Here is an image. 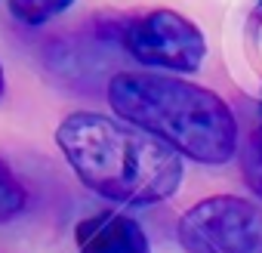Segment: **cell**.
<instances>
[{"mask_svg":"<svg viewBox=\"0 0 262 253\" xmlns=\"http://www.w3.org/2000/svg\"><path fill=\"white\" fill-rule=\"evenodd\" d=\"M28 204L25 185L16 179V173L10 170L7 161H0V222H10L16 219Z\"/></svg>","mask_w":262,"mask_h":253,"instance_id":"7","label":"cell"},{"mask_svg":"<svg viewBox=\"0 0 262 253\" xmlns=\"http://www.w3.org/2000/svg\"><path fill=\"white\" fill-rule=\"evenodd\" d=\"M241 173L247 179V185L253 188L256 198H262V114L256 120V126L247 136V145L241 152Z\"/></svg>","mask_w":262,"mask_h":253,"instance_id":"6","label":"cell"},{"mask_svg":"<svg viewBox=\"0 0 262 253\" xmlns=\"http://www.w3.org/2000/svg\"><path fill=\"white\" fill-rule=\"evenodd\" d=\"M108 105L120 120L198 164L216 167L237 152V120L231 105L213 90L182 77L120 71L108 83Z\"/></svg>","mask_w":262,"mask_h":253,"instance_id":"2","label":"cell"},{"mask_svg":"<svg viewBox=\"0 0 262 253\" xmlns=\"http://www.w3.org/2000/svg\"><path fill=\"white\" fill-rule=\"evenodd\" d=\"M56 142L77 179L117 204H158L176 195L182 182L179 152L111 114H68Z\"/></svg>","mask_w":262,"mask_h":253,"instance_id":"1","label":"cell"},{"mask_svg":"<svg viewBox=\"0 0 262 253\" xmlns=\"http://www.w3.org/2000/svg\"><path fill=\"white\" fill-rule=\"evenodd\" d=\"M188 253H262V210L237 195H216L179 219Z\"/></svg>","mask_w":262,"mask_h":253,"instance_id":"3","label":"cell"},{"mask_svg":"<svg viewBox=\"0 0 262 253\" xmlns=\"http://www.w3.org/2000/svg\"><path fill=\"white\" fill-rule=\"evenodd\" d=\"M123 47L136 62L164 71H198L207 56L204 31L176 10H151L123 28Z\"/></svg>","mask_w":262,"mask_h":253,"instance_id":"4","label":"cell"},{"mask_svg":"<svg viewBox=\"0 0 262 253\" xmlns=\"http://www.w3.org/2000/svg\"><path fill=\"white\" fill-rule=\"evenodd\" d=\"M259 7H262V0H259Z\"/></svg>","mask_w":262,"mask_h":253,"instance_id":"11","label":"cell"},{"mask_svg":"<svg viewBox=\"0 0 262 253\" xmlns=\"http://www.w3.org/2000/svg\"><path fill=\"white\" fill-rule=\"evenodd\" d=\"M74 241L80 253H151L142 225L111 210L80 219L74 228Z\"/></svg>","mask_w":262,"mask_h":253,"instance_id":"5","label":"cell"},{"mask_svg":"<svg viewBox=\"0 0 262 253\" xmlns=\"http://www.w3.org/2000/svg\"><path fill=\"white\" fill-rule=\"evenodd\" d=\"M74 0H10V10L25 25H43L53 16L65 13Z\"/></svg>","mask_w":262,"mask_h":253,"instance_id":"8","label":"cell"},{"mask_svg":"<svg viewBox=\"0 0 262 253\" xmlns=\"http://www.w3.org/2000/svg\"><path fill=\"white\" fill-rule=\"evenodd\" d=\"M259 114H262V90H259Z\"/></svg>","mask_w":262,"mask_h":253,"instance_id":"10","label":"cell"},{"mask_svg":"<svg viewBox=\"0 0 262 253\" xmlns=\"http://www.w3.org/2000/svg\"><path fill=\"white\" fill-rule=\"evenodd\" d=\"M4 90H7V77H4V65H0V96H4Z\"/></svg>","mask_w":262,"mask_h":253,"instance_id":"9","label":"cell"}]
</instances>
